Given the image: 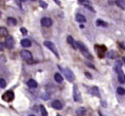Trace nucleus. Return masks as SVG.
<instances>
[{
  "instance_id": "4",
  "label": "nucleus",
  "mask_w": 125,
  "mask_h": 116,
  "mask_svg": "<svg viewBox=\"0 0 125 116\" xmlns=\"http://www.w3.org/2000/svg\"><path fill=\"white\" fill-rule=\"evenodd\" d=\"M14 97H15V95H14V93L12 91H7L2 96V98L5 101H12L14 99Z\"/></svg>"
},
{
  "instance_id": "15",
  "label": "nucleus",
  "mask_w": 125,
  "mask_h": 116,
  "mask_svg": "<svg viewBox=\"0 0 125 116\" xmlns=\"http://www.w3.org/2000/svg\"><path fill=\"white\" fill-rule=\"evenodd\" d=\"M85 114H86V109L84 107H80L76 110V115L78 116H84Z\"/></svg>"
},
{
  "instance_id": "37",
  "label": "nucleus",
  "mask_w": 125,
  "mask_h": 116,
  "mask_svg": "<svg viewBox=\"0 0 125 116\" xmlns=\"http://www.w3.org/2000/svg\"><path fill=\"white\" fill-rule=\"evenodd\" d=\"M21 1H22V2H23V1H26V0H21Z\"/></svg>"
},
{
  "instance_id": "24",
  "label": "nucleus",
  "mask_w": 125,
  "mask_h": 116,
  "mask_svg": "<svg viewBox=\"0 0 125 116\" xmlns=\"http://www.w3.org/2000/svg\"><path fill=\"white\" fill-rule=\"evenodd\" d=\"M77 1H78V3H80V4L84 5V6H88V5L91 4L89 0H77Z\"/></svg>"
},
{
  "instance_id": "34",
  "label": "nucleus",
  "mask_w": 125,
  "mask_h": 116,
  "mask_svg": "<svg viewBox=\"0 0 125 116\" xmlns=\"http://www.w3.org/2000/svg\"><path fill=\"white\" fill-rule=\"evenodd\" d=\"M54 1H55V2H57V3H58V4H59V5H60V4H61V2H60V1H58V0H54Z\"/></svg>"
},
{
  "instance_id": "22",
  "label": "nucleus",
  "mask_w": 125,
  "mask_h": 116,
  "mask_svg": "<svg viewBox=\"0 0 125 116\" xmlns=\"http://www.w3.org/2000/svg\"><path fill=\"white\" fill-rule=\"evenodd\" d=\"M92 94L94 96H97V97H100V93H99V90L97 87H93L92 88Z\"/></svg>"
},
{
  "instance_id": "26",
  "label": "nucleus",
  "mask_w": 125,
  "mask_h": 116,
  "mask_svg": "<svg viewBox=\"0 0 125 116\" xmlns=\"http://www.w3.org/2000/svg\"><path fill=\"white\" fill-rule=\"evenodd\" d=\"M6 81L3 79V78H0V88H2V89H4L5 87H6Z\"/></svg>"
},
{
  "instance_id": "8",
  "label": "nucleus",
  "mask_w": 125,
  "mask_h": 116,
  "mask_svg": "<svg viewBox=\"0 0 125 116\" xmlns=\"http://www.w3.org/2000/svg\"><path fill=\"white\" fill-rule=\"evenodd\" d=\"M51 105H52L53 108H55V109H57V110H61V109L62 108V103L60 100H58V99L53 100L52 103H51Z\"/></svg>"
},
{
  "instance_id": "5",
  "label": "nucleus",
  "mask_w": 125,
  "mask_h": 116,
  "mask_svg": "<svg viewBox=\"0 0 125 116\" xmlns=\"http://www.w3.org/2000/svg\"><path fill=\"white\" fill-rule=\"evenodd\" d=\"M73 98H74V100H75L76 102H79V101H81V100H82V98H81V95H80V92L78 91V88H77V86H76V85H74V86H73Z\"/></svg>"
},
{
  "instance_id": "28",
  "label": "nucleus",
  "mask_w": 125,
  "mask_h": 116,
  "mask_svg": "<svg viewBox=\"0 0 125 116\" xmlns=\"http://www.w3.org/2000/svg\"><path fill=\"white\" fill-rule=\"evenodd\" d=\"M21 32L22 34H26V33H27V30H26L24 27H21Z\"/></svg>"
},
{
  "instance_id": "3",
  "label": "nucleus",
  "mask_w": 125,
  "mask_h": 116,
  "mask_svg": "<svg viewBox=\"0 0 125 116\" xmlns=\"http://www.w3.org/2000/svg\"><path fill=\"white\" fill-rule=\"evenodd\" d=\"M21 57L22 59H24L26 61H30L32 59V54L29 51H27V50L21 51Z\"/></svg>"
},
{
  "instance_id": "35",
  "label": "nucleus",
  "mask_w": 125,
  "mask_h": 116,
  "mask_svg": "<svg viewBox=\"0 0 125 116\" xmlns=\"http://www.w3.org/2000/svg\"><path fill=\"white\" fill-rule=\"evenodd\" d=\"M99 115H100V116H104V115H103V114H102L101 112H99Z\"/></svg>"
},
{
  "instance_id": "1",
  "label": "nucleus",
  "mask_w": 125,
  "mask_h": 116,
  "mask_svg": "<svg viewBox=\"0 0 125 116\" xmlns=\"http://www.w3.org/2000/svg\"><path fill=\"white\" fill-rule=\"evenodd\" d=\"M59 67L61 68V70L63 72V75H64V77L69 81V82H73L74 81V79H75V77H74V74H73V72L70 70V69H68V68H62V67H61L60 65H59Z\"/></svg>"
},
{
  "instance_id": "14",
  "label": "nucleus",
  "mask_w": 125,
  "mask_h": 116,
  "mask_svg": "<svg viewBox=\"0 0 125 116\" xmlns=\"http://www.w3.org/2000/svg\"><path fill=\"white\" fill-rule=\"evenodd\" d=\"M54 79H55V81L58 82V83H62V80H63L62 76L60 73H55V74H54Z\"/></svg>"
},
{
  "instance_id": "20",
  "label": "nucleus",
  "mask_w": 125,
  "mask_h": 116,
  "mask_svg": "<svg viewBox=\"0 0 125 116\" xmlns=\"http://www.w3.org/2000/svg\"><path fill=\"white\" fill-rule=\"evenodd\" d=\"M116 5L120 7L122 10L125 9V0H116Z\"/></svg>"
},
{
  "instance_id": "17",
  "label": "nucleus",
  "mask_w": 125,
  "mask_h": 116,
  "mask_svg": "<svg viewBox=\"0 0 125 116\" xmlns=\"http://www.w3.org/2000/svg\"><path fill=\"white\" fill-rule=\"evenodd\" d=\"M107 58H116L117 57H118V54L115 52V51H110V52H108L107 53Z\"/></svg>"
},
{
  "instance_id": "30",
  "label": "nucleus",
  "mask_w": 125,
  "mask_h": 116,
  "mask_svg": "<svg viewBox=\"0 0 125 116\" xmlns=\"http://www.w3.org/2000/svg\"><path fill=\"white\" fill-rule=\"evenodd\" d=\"M3 49H4V44L2 42H0V52L3 51Z\"/></svg>"
},
{
  "instance_id": "23",
  "label": "nucleus",
  "mask_w": 125,
  "mask_h": 116,
  "mask_svg": "<svg viewBox=\"0 0 125 116\" xmlns=\"http://www.w3.org/2000/svg\"><path fill=\"white\" fill-rule=\"evenodd\" d=\"M40 111H41V115L42 116H48V113L45 109V107L43 105H40Z\"/></svg>"
},
{
  "instance_id": "6",
  "label": "nucleus",
  "mask_w": 125,
  "mask_h": 116,
  "mask_svg": "<svg viewBox=\"0 0 125 116\" xmlns=\"http://www.w3.org/2000/svg\"><path fill=\"white\" fill-rule=\"evenodd\" d=\"M5 46L8 48V49H13L14 46H15V40L12 36H7L6 40H5Z\"/></svg>"
},
{
  "instance_id": "21",
  "label": "nucleus",
  "mask_w": 125,
  "mask_h": 116,
  "mask_svg": "<svg viewBox=\"0 0 125 116\" xmlns=\"http://www.w3.org/2000/svg\"><path fill=\"white\" fill-rule=\"evenodd\" d=\"M97 25L99 26H104V27H106L107 26V23L102 19H97Z\"/></svg>"
},
{
  "instance_id": "13",
  "label": "nucleus",
  "mask_w": 125,
  "mask_h": 116,
  "mask_svg": "<svg viewBox=\"0 0 125 116\" xmlns=\"http://www.w3.org/2000/svg\"><path fill=\"white\" fill-rule=\"evenodd\" d=\"M7 23L10 26H15V25H17V19H14V18H8L7 19Z\"/></svg>"
},
{
  "instance_id": "31",
  "label": "nucleus",
  "mask_w": 125,
  "mask_h": 116,
  "mask_svg": "<svg viewBox=\"0 0 125 116\" xmlns=\"http://www.w3.org/2000/svg\"><path fill=\"white\" fill-rule=\"evenodd\" d=\"M85 75H86V76H88V78H89V79H92V76H91V74H90V73L85 72Z\"/></svg>"
},
{
  "instance_id": "7",
  "label": "nucleus",
  "mask_w": 125,
  "mask_h": 116,
  "mask_svg": "<svg viewBox=\"0 0 125 116\" xmlns=\"http://www.w3.org/2000/svg\"><path fill=\"white\" fill-rule=\"evenodd\" d=\"M52 23H53V20H52L50 18H48V17H45V18H42V19H41V24H42L43 26H45V27L51 26Z\"/></svg>"
},
{
  "instance_id": "19",
  "label": "nucleus",
  "mask_w": 125,
  "mask_h": 116,
  "mask_svg": "<svg viewBox=\"0 0 125 116\" xmlns=\"http://www.w3.org/2000/svg\"><path fill=\"white\" fill-rule=\"evenodd\" d=\"M0 36L1 37H7L8 36V30L5 27H0Z\"/></svg>"
},
{
  "instance_id": "18",
  "label": "nucleus",
  "mask_w": 125,
  "mask_h": 116,
  "mask_svg": "<svg viewBox=\"0 0 125 116\" xmlns=\"http://www.w3.org/2000/svg\"><path fill=\"white\" fill-rule=\"evenodd\" d=\"M66 40H67V43L73 47V49H76V46H75V41L73 40V38H72L71 36H67Z\"/></svg>"
},
{
  "instance_id": "25",
  "label": "nucleus",
  "mask_w": 125,
  "mask_h": 116,
  "mask_svg": "<svg viewBox=\"0 0 125 116\" xmlns=\"http://www.w3.org/2000/svg\"><path fill=\"white\" fill-rule=\"evenodd\" d=\"M116 92H117L118 95H121V96H123V95L125 94V90H124L123 88H121V87H118L117 90H116Z\"/></svg>"
},
{
  "instance_id": "38",
  "label": "nucleus",
  "mask_w": 125,
  "mask_h": 116,
  "mask_svg": "<svg viewBox=\"0 0 125 116\" xmlns=\"http://www.w3.org/2000/svg\"><path fill=\"white\" fill-rule=\"evenodd\" d=\"M31 1H36V0H31Z\"/></svg>"
},
{
  "instance_id": "11",
  "label": "nucleus",
  "mask_w": 125,
  "mask_h": 116,
  "mask_svg": "<svg viewBox=\"0 0 125 116\" xmlns=\"http://www.w3.org/2000/svg\"><path fill=\"white\" fill-rule=\"evenodd\" d=\"M21 46L22 47H24V48H28V47H30L31 46V41L29 40V39H22L21 41Z\"/></svg>"
},
{
  "instance_id": "9",
  "label": "nucleus",
  "mask_w": 125,
  "mask_h": 116,
  "mask_svg": "<svg viewBox=\"0 0 125 116\" xmlns=\"http://www.w3.org/2000/svg\"><path fill=\"white\" fill-rule=\"evenodd\" d=\"M75 46H76V49H79V50L82 52V54H83V53H87V52H88L87 48L85 47V45H84L82 42H79V41L75 42Z\"/></svg>"
},
{
  "instance_id": "12",
  "label": "nucleus",
  "mask_w": 125,
  "mask_h": 116,
  "mask_svg": "<svg viewBox=\"0 0 125 116\" xmlns=\"http://www.w3.org/2000/svg\"><path fill=\"white\" fill-rule=\"evenodd\" d=\"M75 19H76V20H77L78 22H80V23H84V22L86 21V18H85L83 15H81V14H77L76 17H75Z\"/></svg>"
},
{
  "instance_id": "33",
  "label": "nucleus",
  "mask_w": 125,
  "mask_h": 116,
  "mask_svg": "<svg viewBox=\"0 0 125 116\" xmlns=\"http://www.w3.org/2000/svg\"><path fill=\"white\" fill-rule=\"evenodd\" d=\"M120 47H121L122 49H124V44H123V43H120Z\"/></svg>"
},
{
  "instance_id": "36",
  "label": "nucleus",
  "mask_w": 125,
  "mask_h": 116,
  "mask_svg": "<svg viewBox=\"0 0 125 116\" xmlns=\"http://www.w3.org/2000/svg\"><path fill=\"white\" fill-rule=\"evenodd\" d=\"M28 116H35V115H33V114H30V115H28Z\"/></svg>"
},
{
  "instance_id": "10",
  "label": "nucleus",
  "mask_w": 125,
  "mask_h": 116,
  "mask_svg": "<svg viewBox=\"0 0 125 116\" xmlns=\"http://www.w3.org/2000/svg\"><path fill=\"white\" fill-rule=\"evenodd\" d=\"M26 85L29 87V88H31V89H35V88H37V82L35 81V80H33V79H30V80H28L27 81V83H26Z\"/></svg>"
},
{
  "instance_id": "32",
  "label": "nucleus",
  "mask_w": 125,
  "mask_h": 116,
  "mask_svg": "<svg viewBox=\"0 0 125 116\" xmlns=\"http://www.w3.org/2000/svg\"><path fill=\"white\" fill-rule=\"evenodd\" d=\"M86 64H87L88 66H90V67H92V68H95V66H94V65H92V64H90V63H87V62H86Z\"/></svg>"
},
{
  "instance_id": "2",
  "label": "nucleus",
  "mask_w": 125,
  "mask_h": 116,
  "mask_svg": "<svg viewBox=\"0 0 125 116\" xmlns=\"http://www.w3.org/2000/svg\"><path fill=\"white\" fill-rule=\"evenodd\" d=\"M44 45H45L50 51H52V52L54 53V55H55L57 58H59L58 50H57V48H56V46H55V44H54L53 42H51V41H45V42H44Z\"/></svg>"
},
{
  "instance_id": "27",
  "label": "nucleus",
  "mask_w": 125,
  "mask_h": 116,
  "mask_svg": "<svg viewBox=\"0 0 125 116\" xmlns=\"http://www.w3.org/2000/svg\"><path fill=\"white\" fill-rule=\"evenodd\" d=\"M118 81H119L121 84H123V83H124V76H123V74H122V73H120V74L118 75Z\"/></svg>"
},
{
  "instance_id": "29",
  "label": "nucleus",
  "mask_w": 125,
  "mask_h": 116,
  "mask_svg": "<svg viewBox=\"0 0 125 116\" xmlns=\"http://www.w3.org/2000/svg\"><path fill=\"white\" fill-rule=\"evenodd\" d=\"M40 5H41L43 8H46V7H47V4H46L45 2H43V1H40Z\"/></svg>"
},
{
  "instance_id": "16",
  "label": "nucleus",
  "mask_w": 125,
  "mask_h": 116,
  "mask_svg": "<svg viewBox=\"0 0 125 116\" xmlns=\"http://www.w3.org/2000/svg\"><path fill=\"white\" fill-rule=\"evenodd\" d=\"M96 49H97V51H98L99 57H102L103 51H105V47H103V46H99V45H96ZM103 56H104V54H103Z\"/></svg>"
}]
</instances>
